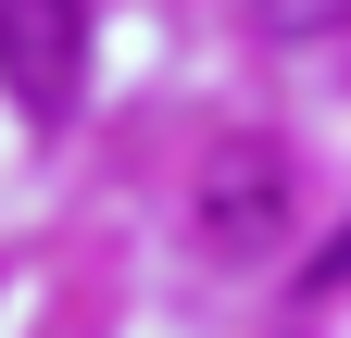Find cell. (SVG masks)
<instances>
[{
    "instance_id": "1",
    "label": "cell",
    "mask_w": 351,
    "mask_h": 338,
    "mask_svg": "<svg viewBox=\"0 0 351 338\" xmlns=\"http://www.w3.org/2000/svg\"><path fill=\"white\" fill-rule=\"evenodd\" d=\"M75 75H88V0H0V88L38 125L75 113Z\"/></svg>"
},
{
    "instance_id": "2",
    "label": "cell",
    "mask_w": 351,
    "mask_h": 338,
    "mask_svg": "<svg viewBox=\"0 0 351 338\" xmlns=\"http://www.w3.org/2000/svg\"><path fill=\"white\" fill-rule=\"evenodd\" d=\"M276 188H289V163L263 151V138L213 151V176H201V238H213V250H263V238H276Z\"/></svg>"
},
{
    "instance_id": "3",
    "label": "cell",
    "mask_w": 351,
    "mask_h": 338,
    "mask_svg": "<svg viewBox=\"0 0 351 338\" xmlns=\"http://www.w3.org/2000/svg\"><path fill=\"white\" fill-rule=\"evenodd\" d=\"M251 13H263V38H339L351 0H251Z\"/></svg>"
},
{
    "instance_id": "4",
    "label": "cell",
    "mask_w": 351,
    "mask_h": 338,
    "mask_svg": "<svg viewBox=\"0 0 351 338\" xmlns=\"http://www.w3.org/2000/svg\"><path fill=\"white\" fill-rule=\"evenodd\" d=\"M314 288H351V226H339V238L314 250Z\"/></svg>"
}]
</instances>
